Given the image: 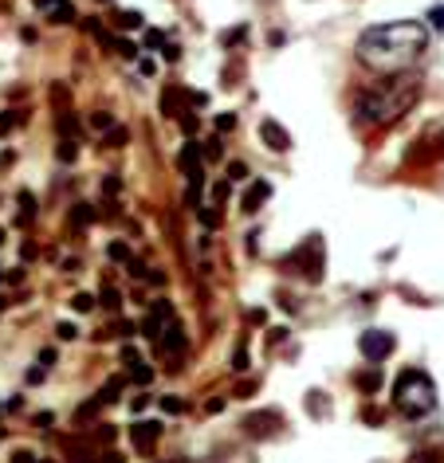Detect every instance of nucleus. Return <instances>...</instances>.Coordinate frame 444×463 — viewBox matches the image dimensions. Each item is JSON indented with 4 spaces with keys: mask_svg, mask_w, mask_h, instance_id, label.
I'll return each instance as SVG.
<instances>
[{
    "mask_svg": "<svg viewBox=\"0 0 444 463\" xmlns=\"http://www.w3.org/2000/svg\"><path fill=\"white\" fill-rule=\"evenodd\" d=\"M51 361H55V350H43L40 357H36V365H32L28 373H24V381L28 385H40L43 377H48V369H51Z\"/></svg>",
    "mask_w": 444,
    "mask_h": 463,
    "instance_id": "nucleus-13",
    "label": "nucleus"
},
{
    "mask_svg": "<svg viewBox=\"0 0 444 463\" xmlns=\"http://www.w3.org/2000/svg\"><path fill=\"white\" fill-rule=\"evenodd\" d=\"M260 138H264L267 149H276V153H287V149H291V134H287L279 122H271V118L260 122Z\"/></svg>",
    "mask_w": 444,
    "mask_h": 463,
    "instance_id": "nucleus-8",
    "label": "nucleus"
},
{
    "mask_svg": "<svg viewBox=\"0 0 444 463\" xmlns=\"http://www.w3.org/2000/svg\"><path fill=\"white\" fill-rule=\"evenodd\" d=\"M181 350H185V326L173 318V322L161 330V338H158V354H166V357H177Z\"/></svg>",
    "mask_w": 444,
    "mask_h": 463,
    "instance_id": "nucleus-7",
    "label": "nucleus"
},
{
    "mask_svg": "<svg viewBox=\"0 0 444 463\" xmlns=\"http://www.w3.org/2000/svg\"><path fill=\"white\" fill-rule=\"evenodd\" d=\"M173 322V306L166 303V298H154V306H149V315L142 318V334L149 338V342H158L161 338V330Z\"/></svg>",
    "mask_w": 444,
    "mask_h": 463,
    "instance_id": "nucleus-4",
    "label": "nucleus"
},
{
    "mask_svg": "<svg viewBox=\"0 0 444 463\" xmlns=\"http://www.w3.org/2000/svg\"><path fill=\"white\" fill-rule=\"evenodd\" d=\"M99 408H102V401H99V393H95L87 404H79V408H75V420H90V416L99 413Z\"/></svg>",
    "mask_w": 444,
    "mask_h": 463,
    "instance_id": "nucleus-23",
    "label": "nucleus"
},
{
    "mask_svg": "<svg viewBox=\"0 0 444 463\" xmlns=\"http://www.w3.org/2000/svg\"><path fill=\"white\" fill-rule=\"evenodd\" d=\"M122 361L134 365V361H142V357H138V350H134V345H122Z\"/></svg>",
    "mask_w": 444,
    "mask_h": 463,
    "instance_id": "nucleus-42",
    "label": "nucleus"
},
{
    "mask_svg": "<svg viewBox=\"0 0 444 463\" xmlns=\"http://www.w3.org/2000/svg\"><path fill=\"white\" fill-rule=\"evenodd\" d=\"M181 130H185V134H197V118H193V114H181Z\"/></svg>",
    "mask_w": 444,
    "mask_h": 463,
    "instance_id": "nucleus-41",
    "label": "nucleus"
},
{
    "mask_svg": "<svg viewBox=\"0 0 444 463\" xmlns=\"http://www.w3.org/2000/svg\"><path fill=\"white\" fill-rule=\"evenodd\" d=\"M40 463H51V459H40Z\"/></svg>",
    "mask_w": 444,
    "mask_h": 463,
    "instance_id": "nucleus-49",
    "label": "nucleus"
},
{
    "mask_svg": "<svg viewBox=\"0 0 444 463\" xmlns=\"http://www.w3.org/2000/svg\"><path fill=\"white\" fill-rule=\"evenodd\" d=\"M201 224H205V228H217L220 224V212H217V208H201Z\"/></svg>",
    "mask_w": 444,
    "mask_h": 463,
    "instance_id": "nucleus-33",
    "label": "nucleus"
},
{
    "mask_svg": "<svg viewBox=\"0 0 444 463\" xmlns=\"http://www.w3.org/2000/svg\"><path fill=\"white\" fill-rule=\"evenodd\" d=\"M161 408H166V413H185V401H177V396H166V401H161Z\"/></svg>",
    "mask_w": 444,
    "mask_h": 463,
    "instance_id": "nucleus-39",
    "label": "nucleus"
},
{
    "mask_svg": "<svg viewBox=\"0 0 444 463\" xmlns=\"http://www.w3.org/2000/svg\"><path fill=\"white\" fill-rule=\"evenodd\" d=\"M217 130H220V134L236 130V114H217Z\"/></svg>",
    "mask_w": 444,
    "mask_h": 463,
    "instance_id": "nucleus-36",
    "label": "nucleus"
},
{
    "mask_svg": "<svg viewBox=\"0 0 444 463\" xmlns=\"http://www.w3.org/2000/svg\"><path fill=\"white\" fill-rule=\"evenodd\" d=\"M440 146H444V134H440Z\"/></svg>",
    "mask_w": 444,
    "mask_h": 463,
    "instance_id": "nucleus-48",
    "label": "nucleus"
},
{
    "mask_svg": "<svg viewBox=\"0 0 444 463\" xmlns=\"http://www.w3.org/2000/svg\"><path fill=\"white\" fill-rule=\"evenodd\" d=\"M119 193H122V181H119V173H107V177H102V197H110V200H114Z\"/></svg>",
    "mask_w": 444,
    "mask_h": 463,
    "instance_id": "nucleus-26",
    "label": "nucleus"
},
{
    "mask_svg": "<svg viewBox=\"0 0 444 463\" xmlns=\"http://www.w3.org/2000/svg\"><path fill=\"white\" fill-rule=\"evenodd\" d=\"M55 130H60V138H79V118H75L71 110H60V118H55Z\"/></svg>",
    "mask_w": 444,
    "mask_h": 463,
    "instance_id": "nucleus-15",
    "label": "nucleus"
},
{
    "mask_svg": "<svg viewBox=\"0 0 444 463\" xmlns=\"http://www.w3.org/2000/svg\"><path fill=\"white\" fill-rule=\"evenodd\" d=\"M36 8H40L51 24H71L75 20V4H71V0H36Z\"/></svg>",
    "mask_w": 444,
    "mask_h": 463,
    "instance_id": "nucleus-10",
    "label": "nucleus"
},
{
    "mask_svg": "<svg viewBox=\"0 0 444 463\" xmlns=\"http://www.w3.org/2000/svg\"><path fill=\"white\" fill-rule=\"evenodd\" d=\"M201 153H205V161H220L224 158V146H220V138H208L205 146H201Z\"/></svg>",
    "mask_w": 444,
    "mask_h": 463,
    "instance_id": "nucleus-25",
    "label": "nucleus"
},
{
    "mask_svg": "<svg viewBox=\"0 0 444 463\" xmlns=\"http://www.w3.org/2000/svg\"><path fill=\"white\" fill-rule=\"evenodd\" d=\"M177 165L185 177H201L205 173V153H201V141H185L177 153Z\"/></svg>",
    "mask_w": 444,
    "mask_h": 463,
    "instance_id": "nucleus-6",
    "label": "nucleus"
},
{
    "mask_svg": "<svg viewBox=\"0 0 444 463\" xmlns=\"http://www.w3.org/2000/svg\"><path fill=\"white\" fill-rule=\"evenodd\" d=\"M130 141V130L126 126H110L107 134H102V149H122Z\"/></svg>",
    "mask_w": 444,
    "mask_h": 463,
    "instance_id": "nucleus-16",
    "label": "nucleus"
},
{
    "mask_svg": "<svg viewBox=\"0 0 444 463\" xmlns=\"http://www.w3.org/2000/svg\"><path fill=\"white\" fill-rule=\"evenodd\" d=\"M248 177V165L244 161H232V165H228V181H244Z\"/></svg>",
    "mask_w": 444,
    "mask_h": 463,
    "instance_id": "nucleus-34",
    "label": "nucleus"
},
{
    "mask_svg": "<svg viewBox=\"0 0 444 463\" xmlns=\"http://www.w3.org/2000/svg\"><path fill=\"white\" fill-rule=\"evenodd\" d=\"M16 408H24V401L20 396H8V401H4V413H16Z\"/></svg>",
    "mask_w": 444,
    "mask_h": 463,
    "instance_id": "nucleus-45",
    "label": "nucleus"
},
{
    "mask_svg": "<svg viewBox=\"0 0 444 463\" xmlns=\"http://www.w3.org/2000/svg\"><path fill=\"white\" fill-rule=\"evenodd\" d=\"M107 256L114 259V263H130V259H134V256H130V247L122 244V240H114V244L107 247Z\"/></svg>",
    "mask_w": 444,
    "mask_h": 463,
    "instance_id": "nucleus-24",
    "label": "nucleus"
},
{
    "mask_svg": "<svg viewBox=\"0 0 444 463\" xmlns=\"http://www.w3.org/2000/svg\"><path fill=\"white\" fill-rule=\"evenodd\" d=\"M158 436H161V424L158 420H138V424H134V432H130V440H134L138 452H154Z\"/></svg>",
    "mask_w": 444,
    "mask_h": 463,
    "instance_id": "nucleus-9",
    "label": "nucleus"
},
{
    "mask_svg": "<svg viewBox=\"0 0 444 463\" xmlns=\"http://www.w3.org/2000/svg\"><path fill=\"white\" fill-rule=\"evenodd\" d=\"M161 55H166V63H177L181 60V48H177V43H166V48H161Z\"/></svg>",
    "mask_w": 444,
    "mask_h": 463,
    "instance_id": "nucleus-40",
    "label": "nucleus"
},
{
    "mask_svg": "<svg viewBox=\"0 0 444 463\" xmlns=\"http://www.w3.org/2000/svg\"><path fill=\"white\" fill-rule=\"evenodd\" d=\"M12 463H40L32 452H12Z\"/></svg>",
    "mask_w": 444,
    "mask_h": 463,
    "instance_id": "nucleus-43",
    "label": "nucleus"
},
{
    "mask_svg": "<svg viewBox=\"0 0 444 463\" xmlns=\"http://www.w3.org/2000/svg\"><path fill=\"white\" fill-rule=\"evenodd\" d=\"M276 424H279V413H256V416H248V420H244V428L252 436H267Z\"/></svg>",
    "mask_w": 444,
    "mask_h": 463,
    "instance_id": "nucleus-12",
    "label": "nucleus"
},
{
    "mask_svg": "<svg viewBox=\"0 0 444 463\" xmlns=\"http://www.w3.org/2000/svg\"><path fill=\"white\" fill-rule=\"evenodd\" d=\"M429 48V24L417 20H389L365 28L354 43V55L362 67L377 71V75H397L409 71Z\"/></svg>",
    "mask_w": 444,
    "mask_h": 463,
    "instance_id": "nucleus-1",
    "label": "nucleus"
},
{
    "mask_svg": "<svg viewBox=\"0 0 444 463\" xmlns=\"http://www.w3.org/2000/svg\"><path fill=\"white\" fill-rule=\"evenodd\" d=\"M142 20H146V16H142V12H134V8H126V12H119V16H114V24H119L122 32H134V28H142Z\"/></svg>",
    "mask_w": 444,
    "mask_h": 463,
    "instance_id": "nucleus-20",
    "label": "nucleus"
},
{
    "mask_svg": "<svg viewBox=\"0 0 444 463\" xmlns=\"http://www.w3.org/2000/svg\"><path fill=\"white\" fill-rule=\"evenodd\" d=\"M114 334H119V338H130V334H134V326H130V322H119V326H114Z\"/></svg>",
    "mask_w": 444,
    "mask_h": 463,
    "instance_id": "nucleus-46",
    "label": "nucleus"
},
{
    "mask_svg": "<svg viewBox=\"0 0 444 463\" xmlns=\"http://www.w3.org/2000/svg\"><path fill=\"white\" fill-rule=\"evenodd\" d=\"M393 404L401 408L405 416H424L436 408V381L424 369H405L393 385Z\"/></svg>",
    "mask_w": 444,
    "mask_h": 463,
    "instance_id": "nucleus-3",
    "label": "nucleus"
},
{
    "mask_svg": "<svg viewBox=\"0 0 444 463\" xmlns=\"http://www.w3.org/2000/svg\"><path fill=\"white\" fill-rule=\"evenodd\" d=\"M71 310H75V315H87V310H95V295H75V298H71Z\"/></svg>",
    "mask_w": 444,
    "mask_h": 463,
    "instance_id": "nucleus-30",
    "label": "nucleus"
},
{
    "mask_svg": "<svg viewBox=\"0 0 444 463\" xmlns=\"http://www.w3.org/2000/svg\"><path fill=\"white\" fill-rule=\"evenodd\" d=\"M55 158H60L63 165H71V161L79 158V138H60V146H55Z\"/></svg>",
    "mask_w": 444,
    "mask_h": 463,
    "instance_id": "nucleus-18",
    "label": "nucleus"
},
{
    "mask_svg": "<svg viewBox=\"0 0 444 463\" xmlns=\"http://www.w3.org/2000/svg\"><path fill=\"white\" fill-rule=\"evenodd\" d=\"M240 40H248V28H232V32H224V48H232V43H240Z\"/></svg>",
    "mask_w": 444,
    "mask_h": 463,
    "instance_id": "nucleus-35",
    "label": "nucleus"
},
{
    "mask_svg": "<svg viewBox=\"0 0 444 463\" xmlns=\"http://www.w3.org/2000/svg\"><path fill=\"white\" fill-rule=\"evenodd\" d=\"M32 220H36V197H32L28 188H24V193H20V216H16V224L28 228Z\"/></svg>",
    "mask_w": 444,
    "mask_h": 463,
    "instance_id": "nucleus-17",
    "label": "nucleus"
},
{
    "mask_svg": "<svg viewBox=\"0 0 444 463\" xmlns=\"http://www.w3.org/2000/svg\"><path fill=\"white\" fill-rule=\"evenodd\" d=\"M424 20H429V28H433V32H444V4H433Z\"/></svg>",
    "mask_w": 444,
    "mask_h": 463,
    "instance_id": "nucleus-29",
    "label": "nucleus"
},
{
    "mask_svg": "<svg viewBox=\"0 0 444 463\" xmlns=\"http://www.w3.org/2000/svg\"><path fill=\"white\" fill-rule=\"evenodd\" d=\"M421 99V75L417 71H397V75H385L382 83H370L365 90H358L354 99V122L358 126H389L401 114L417 106Z\"/></svg>",
    "mask_w": 444,
    "mask_h": 463,
    "instance_id": "nucleus-2",
    "label": "nucleus"
},
{
    "mask_svg": "<svg viewBox=\"0 0 444 463\" xmlns=\"http://www.w3.org/2000/svg\"><path fill=\"white\" fill-rule=\"evenodd\" d=\"M0 244H4V228H0Z\"/></svg>",
    "mask_w": 444,
    "mask_h": 463,
    "instance_id": "nucleus-47",
    "label": "nucleus"
},
{
    "mask_svg": "<svg viewBox=\"0 0 444 463\" xmlns=\"http://www.w3.org/2000/svg\"><path fill=\"white\" fill-rule=\"evenodd\" d=\"M267 197H271V185H267V181H252L248 193H244V200H240V208L252 216V212H260V205H264Z\"/></svg>",
    "mask_w": 444,
    "mask_h": 463,
    "instance_id": "nucleus-11",
    "label": "nucleus"
},
{
    "mask_svg": "<svg viewBox=\"0 0 444 463\" xmlns=\"http://www.w3.org/2000/svg\"><path fill=\"white\" fill-rule=\"evenodd\" d=\"M99 463H126L119 452H99Z\"/></svg>",
    "mask_w": 444,
    "mask_h": 463,
    "instance_id": "nucleus-44",
    "label": "nucleus"
},
{
    "mask_svg": "<svg viewBox=\"0 0 444 463\" xmlns=\"http://www.w3.org/2000/svg\"><path fill=\"white\" fill-rule=\"evenodd\" d=\"M130 381H134V385H149V381H154V369H149L146 361H134V365H130Z\"/></svg>",
    "mask_w": 444,
    "mask_h": 463,
    "instance_id": "nucleus-21",
    "label": "nucleus"
},
{
    "mask_svg": "<svg viewBox=\"0 0 444 463\" xmlns=\"http://www.w3.org/2000/svg\"><path fill=\"white\" fill-rule=\"evenodd\" d=\"M71 224H75V228H90V224H95V208H90V205H75V208H71Z\"/></svg>",
    "mask_w": 444,
    "mask_h": 463,
    "instance_id": "nucleus-19",
    "label": "nucleus"
},
{
    "mask_svg": "<svg viewBox=\"0 0 444 463\" xmlns=\"http://www.w3.org/2000/svg\"><path fill=\"white\" fill-rule=\"evenodd\" d=\"M20 122H24V114H16V110H4V114H0V138H4L12 126H20Z\"/></svg>",
    "mask_w": 444,
    "mask_h": 463,
    "instance_id": "nucleus-28",
    "label": "nucleus"
},
{
    "mask_svg": "<svg viewBox=\"0 0 444 463\" xmlns=\"http://www.w3.org/2000/svg\"><path fill=\"white\" fill-rule=\"evenodd\" d=\"M99 303L107 306V310H119V291H114V286H107V283H102V295H99Z\"/></svg>",
    "mask_w": 444,
    "mask_h": 463,
    "instance_id": "nucleus-31",
    "label": "nucleus"
},
{
    "mask_svg": "<svg viewBox=\"0 0 444 463\" xmlns=\"http://www.w3.org/2000/svg\"><path fill=\"white\" fill-rule=\"evenodd\" d=\"M146 48H166V36H161L158 28H149L146 32Z\"/></svg>",
    "mask_w": 444,
    "mask_h": 463,
    "instance_id": "nucleus-37",
    "label": "nucleus"
},
{
    "mask_svg": "<svg viewBox=\"0 0 444 463\" xmlns=\"http://www.w3.org/2000/svg\"><path fill=\"white\" fill-rule=\"evenodd\" d=\"M55 334H60V342H75V338H79V326L60 322V326H55Z\"/></svg>",
    "mask_w": 444,
    "mask_h": 463,
    "instance_id": "nucleus-32",
    "label": "nucleus"
},
{
    "mask_svg": "<svg viewBox=\"0 0 444 463\" xmlns=\"http://www.w3.org/2000/svg\"><path fill=\"white\" fill-rule=\"evenodd\" d=\"M90 126L99 130V134H107V130L119 126V122H114V114H107V110H95V114H90Z\"/></svg>",
    "mask_w": 444,
    "mask_h": 463,
    "instance_id": "nucleus-22",
    "label": "nucleus"
},
{
    "mask_svg": "<svg viewBox=\"0 0 444 463\" xmlns=\"http://www.w3.org/2000/svg\"><path fill=\"white\" fill-rule=\"evenodd\" d=\"M114 51H119L122 60H138L142 51H138V43H130V40H119V36H114Z\"/></svg>",
    "mask_w": 444,
    "mask_h": 463,
    "instance_id": "nucleus-27",
    "label": "nucleus"
},
{
    "mask_svg": "<svg viewBox=\"0 0 444 463\" xmlns=\"http://www.w3.org/2000/svg\"><path fill=\"white\" fill-rule=\"evenodd\" d=\"M358 345H362V354L370 357V361H385V357L393 354V334H385V330H365Z\"/></svg>",
    "mask_w": 444,
    "mask_h": 463,
    "instance_id": "nucleus-5",
    "label": "nucleus"
},
{
    "mask_svg": "<svg viewBox=\"0 0 444 463\" xmlns=\"http://www.w3.org/2000/svg\"><path fill=\"white\" fill-rule=\"evenodd\" d=\"M232 369H236V373H244V369H248V350H244V345H240L236 357H232Z\"/></svg>",
    "mask_w": 444,
    "mask_h": 463,
    "instance_id": "nucleus-38",
    "label": "nucleus"
},
{
    "mask_svg": "<svg viewBox=\"0 0 444 463\" xmlns=\"http://www.w3.org/2000/svg\"><path fill=\"white\" fill-rule=\"evenodd\" d=\"M181 99H185V90L169 87L166 95H161V114H166V118H181V114H185V110H181Z\"/></svg>",
    "mask_w": 444,
    "mask_h": 463,
    "instance_id": "nucleus-14",
    "label": "nucleus"
}]
</instances>
